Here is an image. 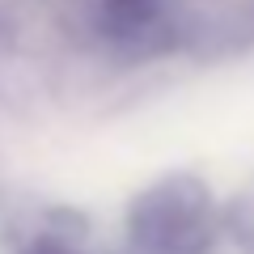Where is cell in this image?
I'll list each match as a JSON object with an SVG mask.
<instances>
[{"mask_svg":"<svg viewBox=\"0 0 254 254\" xmlns=\"http://www.w3.org/2000/svg\"><path fill=\"white\" fill-rule=\"evenodd\" d=\"M127 242L136 254H208L216 242V203L195 174H165L127 208Z\"/></svg>","mask_w":254,"mask_h":254,"instance_id":"cell-1","label":"cell"},{"mask_svg":"<svg viewBox=\"0 0 254 254\" xmlns=\"http://www.w3.org/2000/svg\"><path fill=\"white\" fill-rule=\"evenodd\" d=\"M93 26L119 47H140L161 26V0H89Z\"/></svg>","mask_w":254,"mask_h":254,"instance_id":"cell-2","label":"cell"},{"mask_svg":"<svg viewBox=\"0 0 254 254\" xmlns=\"http://www.w3.org/2000/svg\"><path fill=\"white\" fill-rule=\"evenodd\" d=\"M21 254H89V250L81 242H72V237H64V233H34L21 246Z\"/></svg>","mask_w":254,"mask_h":254,"instance_id":"cell-3","label":"cell"},{"mask_svg":"<svg viewBox=\"0 0 254 254\" xmlns=\"http://www.w3.org/2000/svg\"><path fill=\"white\" fill-rule=\"evenodd\" d=\"M229 220H233L237 237L254 246V182L242 190V195H237V203H233V212H229Z\"/></svg>","mask_w":254,"mask_h":254,"instance_id":"cell-4","label":"cell"}]
</instances>
